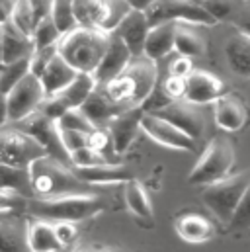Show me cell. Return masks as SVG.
<instances>
[{"mask_svg": "<svg viewBox=\"0 0 250 252\" xmlns=\"http://www.w3.org/2000/svg\"><path fill=\"white\" fill-rule=\"evenodd\" d=\"M156 80H158L156 61L145 55H139V57H133L118 76H114L112 80L100 86L112 102L129 110V108L143 106V102L156 88Z\"/></svg>", "mask_w": 250, "mask_h": 252, "instance_id": "cell-1", "label": "cell"}, {"mask_svg": "<svg viewBox=\"0 0 250 252\" xmlns=\"http://www.w3.org/2000/svg\"><path fill=\"white\" fill-rule=\"evenodd\" d=\"M108 41H110L108 32L76 26L74 30L61 35V39L57 41V53L74 70L94 72L104 57Z\"/></svg>", "mask_w": 250, "mask_h": 252, "instance_id": "cell-2", "label": "cell"}, {"mask_svg": "<svg viewBox=\"0 0 250 252\" xmlns=\"http://www.w3.org/2000/svg\"><path fill=\"white\" fill-rule=\"evenodd\" d=\"M28 209L41 219L47 221H72L80 223L86 219L96 217L104 211V201L92 191H76V193H62L55 197H43L35 201H28Z\"/></svg>", "mask_w": 250, "mask_h": 252, "instance_id": "cell-3", "label": "cell"}, {"mask_svg": "<svg viewBox=\"0 0 250 252\" xmlns=\"http://www.w3.org/2000/svg\"><path fill=\"white\" fill-rule=\"evenodd\" d=\"M28 174H30L31 193L39 199L55 197L62 193L88 191V184L78 180L66 162H61L49 155L35 158L28 166Z\"/></svg>", "mask_w": 250, "mask_h": 252, "instance_id": "cell-4", "label": "cell"}, {"mask_svg": "<svg viewBox=\"0 0 250 252\" xmlns=\"http://www.w3.org/2000/svg\"><path fill=\"white\" fill-rule=\"evenodd\" d=\"M233 164H235L233 143L227 137H215L205 145L188 180L189 184H195V186H209L229 176L233 170Z\"/></svg>", "mask_w": 250, "mask_h": 252, "instance_id": "cell-5", "label": "cell"}, {"mask_svg": "<svg viewBox=\"0 0 250 252\" xmlns=\"http://www.w3.org/2000/svg\"><path fill=\"white\" fill-rule=\"evenodd\" d=\"M250 182V172L243 174H229L209 186H205L201 199L205 203L207 209H211V213L221 221V223H229L245 189Z\"/></svg>", "mask_w": 250, "mask_h": 252, "instance_id": "cell-6", "label": "cell"}, {"mask_svg": "<svg viewBox=\"0 0 250 252\" xmlns=\"http://www.w3.org/2000/svg\"><path fill=\"white\" fill-rule=\"evenodd\" d=\"M72 10L78 26L112 33L131 6L125 0H72Z\"/></svg>", "mask_w": 250, "mask_h": 252, "instance_id": "cell-7", "label": "cell"}, {"mask_svg": "<svg viewBox=\"0 0 250 252\" xmlns=\"http://www.w3.org/2000/svg\"><path fill=\"white\" fill-rule=\"evenodd\" d=\"M45 155V149L22 127H0V164L28 168L35 158Z\"/></svg>", "mask_w": 250, "mask_h": 252, "instance_id": "cell-8", "label": "cell"}, {"mask_svg": "<svg viewBox=\"0 0 250 252\" xmlns=\"http://www.w3.org/2000/svg\"><path fill=\"white\" fill-rule=\"evenodd\" d=\"M149 26L162 22H182L191 26H215L217 22L199 6L189 0H155L145 10Z\"/></svg>", "mask_w": 250, "mask_h": 252, "instance_id": "cell-9", "label": "cell"}, {"mask_svg": "<svg viewBox=\"0 0 250 252\" xmlns=\"http://www.w3.org/2000/svg\"><path fill=\"white\" fill-rule=\"evenodd\" d=\"M45 90L41 86V80L33 74H26L8 94H6V104H8V120L10 122H22L33 112L41 108L45 102Z\"/></svg>", "mask_w": 250, "mask_h": 252, "instance_id": "cell-10", "label": "cell"}, {"mask_svg": "<svg viewBox=\"0 0 250 252\" xmlns=\"http://www.w3.org/2000/svg\"><path fill=\"white\" fill-rule=\"evenodd\" d=\"M151 114V112H149ZM158 118L170 122L172 126H176L180 131H184L188 137H191L193 141L199 139L205 131V118L203 112L199 110V106L188 102L186 98L180 100H170L168 104H164L160 110L153 112Z\"/></svg>", "mask_w": 250, "mask_h": 252, "instance_id": "cell-11", "label": "cell"}, {"mask_svg": "<svg viewBox=\"0 0 250 252\" xmlns=\"http://www.w3.org/2000/svg\"><path fill=\"white\" fill-rule=\"evenodd\" d=\"M20 127L30 133L43 149L49 157L61 160V162H66L68 164V153L64 151L61 143V137H59V129H57V122H53L51 118H47L45 114H41L39 110L33 112L31 116H28L26 120L18 122Z\"/></svg>", "mask_w": 250, "mask_h": 252, "instance_id": "cell-12", "label": "cell"}, {"mask_svg": "<svg viewBox=\"0 0 250 252\" xmlns=\"http://www.w3.org/2000/svg\"><path fill=\"white\" fill-rule=\"evenodd\" d=\"M139 129L149 139H153L155 143H158L160 147L176 149V151H193L195 141L191 137H188L186 133L180 131L176 126H172L170 122L158 118L156 114L143 112L141 122H139Z\"/></svg>", "mask_w": 250, "mask_h": 252, "instance_id": "cell-13", "label": "cell"}, {"mask_svg": "<svg viewBox=\"0 0 250 252\" xmlns=\"http://www.w3.org/2000/svg\"><path fill=\"white\" fill-rule=\"evenodd\" d=\"M221 94H225V84L215 74L193 68L186 76V98L188 102L201 106V104H213Z\"/></svg>", "mask_w": 250, "mask_h": 252, "instance_id": "cell-14", "label": "cell"}, {"mask_svg": "<svg viewBox=\"0 0 250 252\" xmlns=\"http://www.w3.org/2000/svg\"><path fill=\"white\" fill-rule=\"evenodd\" d=\"M213 116L219 129L235 133L249 122V108L239 94H221L213 102Z\"/></svg>", "mask_w": 250, "mask_h": 252, "instance_id": "cell-15", "label": "cell"}, {"mask_svg": "<svg viewBox=\"0 0 250 252\" xmlns=\"http://www.w3.org/2000/svg\"><path fill=\"white\" fill-rule=\"evenodd\" d=\"M149 22H147V16L143 10H129L127 16L118 24V28L112 32L114 35H118L125 45L129 47L131 55L133 57H139L143 55V45H145V39H147V33H149Z\"/></svg>", "mask_w": 250, "mask_h": 252, "instance_id": "cell-16", "label": "cell"}, {"mask_svg": "<svg viewBox=\"0 0 250 252\" xmlns=\"http://www.w3.org/2000/svg\"><path fill=\"white\" fill-rule=\"evenodd\" d=\"M131 59H133V55H131L129 47L125 45L118 35L110 33V41H108V47L104 51V57H102V61H100V64L96 66V70L92 74L96 76L98 84H106L108 80L118 76L125 66L129 64Z\"/></svg>", "mask_w": 250, "mask_h": 252, "instance_id": "cell-17", "label": "cell"}, {"mask_svg": "<svg viewBox=\"0 0 250 252\" xmlns=\"http://www.w3.org/2000/svg\"><path fill=\"white\" fill-rule=\"evenodd\" d=\"M143 108L137 106V108H129L122 112L120 116H116L110 124H108V131H110V137H112V143H114V151L116 155H124L125 151L131 147L137 131L139 129V122H141V116H143Z\"/></svg>", "mask_w": 250, "mask_h": 252, "instance_id": "cell-18", "label": "cell"}, {"mask_svg": "<svg viewBox=\"0 0 250 252\" xmlns=\"http://www.w3.org/2000/svg\"><path fill=\"white\" fill-rule=\"evenodd\" d=\"M78 180L84 184H127L129 180H135V174L129 166L120 162H104L96 166H86V168H72Z\"/></svg>", "mask_w": 250, "mask_h": 252, "instance_id": "cell-19", "label": "cell"}, {"mask_svg": "<svg viewBox=\"0 0 250 252\" xmlns=\"http://www.w3.org/2000/svg\"><path fill=\"white\" fill-rule=\"evenodd\" d=\"M80 110H82V114L90 120V124L94 127L108 126L116 116H120L122 112H125V108L118 106L116 102H112V100L104 94V90H102L100 84H98V86L94 88V92L84 100V104L80 106Z\"/></svg>", "mask_w": 250, "mask_h": 252, "instance_id": "cell-20", "label": "cell"}, {"mask_svg": "<svg viewBox=\"0 0 250 252\" xmlns=\"http://www.w3.org/2000/svg\"><path fill=\"white\" fill-rule=\"evenodd\" d=\"M178 22H162L155 24L149 28L145 45H143V55L158 61L174 51V32H176Z\"/></svg>", "mask_w": 250, "mask_h": 252, "instance_id": "cell-21", "label": "cell"}, {"mask_svg": "<svg viewBox=\"0 0 250 252\" xmlns=\"http://www.w3.org/2000/svg\"><path fill=\"white\" fill-rule=\"evenodd\" d=\"M174 229H176V235L182 241L189 243V245L207 243L215 235L213 223L207 217L199 215V213H182V215H178L176 221H174Z\"/></svg>", "mask_w": 250, "mask_h": 252, "instance_id": "cell-22", "label": "cell"}, {"mask_svg": "<svg viewBox=\"0 0 250 252\" xmlns=\"http://www.w3.org/2000/svg\"><path fill=\"white\" fill-rule=\"evenodd\" d=\"M2 30V63H12L24 57H30L33 53V41L30 35L22 33L10 20L0 24Z\"/></svg>", "mask_w": 250, "mask_h": 252, "instance_id": "cell-23", "label": "cell"}, {"mask_svg": "<svg viewBox=\"0 0 250 252\" xmlns=\"http://www.w3.org/2000/svg\"><path fill=\"white\" fill-rule=\"evenodd\" d=\"M76 72L78 70H74L59 53H55L49 59V63L45 66L43 74L39 76L41 86L45 90V96L49 98V96H55L57 92H61L66 84H70V80L76 76Z\"/></svg>", "mask_w": 250, "mask_h": 252, "instance_id": "cell-24", "label": "cell"}, {"mask_svg": "<svg viewBox=\"0 0 250 252\" xmlns=\"http://www.w3.org/2000/svg\"><path fill=\"white\" fill-rule=\"evenodd\" d=\"M28 247L30 252H59L62 249L57 241L53 221L35 217L28 223Z\"/></svg>", "mask_w": 250, "mask_h": 252, "instance_id": "cell-25", "label": "cell"}, {"mask_svg": "<svg viewBox=\"0 0 250 252\" xmlns=\"http://www.w3.org/2000/svg\"><path fill=\"white\" fill-rule=\"evenodd\" d=\"M96 86H98V80L92 72H76V76L70 80V84H66L55 96L68 110L70 108H80L84 104V100L94 92Z\"/></svg>", "mask_w": 250, "mask_h": 252, "instance_id": "cell-26", "label": "cell"}, {"mask_svg": "<svg viewBox=\"0 0 250 252\" xmlns=\"http://www.w3.org/2000/svg\"><path fill=\"white\" fill-rule=\"evenodd\" d=\"M225 57L229 68L243 78H250V37L245 33L233 35L225 43Z\"/></svg>", "mask_w": 250, "mask_h": 252, "instance_id": "cell-27", "label": "cell"}, {"mask_svg": "<svg viewBox=\"0 0 250 252\" xmlns=\"http://www.w3.org/2000/svg\"><path fill=\"white\" fill-rule=\"evenodd\" d=\"M0 252H30L28 225L20 219L0 221Z\"/></svg>", "mask_w": 250, "mask_h": 252, "instance_id": "cell-28", "label": "cell"}, {"mask_svg": "<svg viewBox=\"0 0 250 252\" xmlns=\"http://www.w3.org/2000/svg\"><path fill=\"white\" fill-rule=\"evenodd\" d=\"M174 51L184 57H199L205 53V41L203 37L191 28V24H176L174 32Z\"/></svg>", "mask_w": 250, "mask_h": 252, "instance_id": "cell-29", "label": "cell"}, {"mask_svg": "<svg viewBox=\"0 0 250 252\" xmlns=\"http://www.w3.org/2000/svg\"><path fill=\"white\" fill-rule=\"evenodd\" d=\"M125 203L133 215L139 219H153V203L149 191L137 180H129L125 184Z\"/></svg>", "mask_w": 250, "mask_h": 252, "instance_id": "cell-30", "label": "cell"}, {"mask_svg": "<svg viewBox=\"0 0 250 252\" xmlns=\"http://www.w3.org/2000/svg\"><path fill=\"white\" fill-rule=\"evenodd\" d=\"M0 189H14V191H20L22 195H30L31 186H30L28 168L0 164Z\"/></svg>", "mask_w": 250, "mask_h": 252, "instance_id": "cell-31", "label": "cell"}, {"mask_svg": "<svg viewBox=\"0 0 250 252\" xmlns=\"http://www.w3.org/2000/svg\"><path fill=\"white\" fill-rule=\"evenodd\" d=\"M61 39V32L57 30V26L53 24L51 16H43L41 20H37L33 32H31V41H33V49H47V47H55L57 41Z\"/></svg>", "mask_w": 250, "mask_h": 252, "instance_id": "cell-32", "label": "cell"}, {"mask_svg": "<svg viewBox=\"0 0 250 252\" xmlns=\"http://www.w3.org/2000/svg\"><path fill=\"white\" fill-rule=\"evenodd\" d=\"M28 72H30V57L0 64V92L6 96Z\"/></svg>", "mask_w": 250, "mask_h": 252, "instance_id": "cell-33", "label": "cell"}, {"mask_svg": "<svg viewBox=\"0 0 250 252\" xmlns=\"http://www.w3.org/2000/svg\"><path fill=\"white\" fill-rule=\"evenodd\" d=\"M49 16L53 24L57 26V30L61 32V35L78 26L74 18V10H72V0H51Z\"/></svg>", "mask_w": 250, "mask_h": 252, "instance_id": "cell-34", "label": "cell"}, {"mask_svg": "<svg viewBox=\"0 0 250 252\" xmlns=\"http://www.w3.org/2000/svg\"><path fill=\"white\" fill-rule=\"evenodd\" d=\"M86 147L94 149L96 153H100L102 157H106L110 162H114V158H118L108 127H94L92 131H88L86 133Z\"/></svg>", "mask_w": 250, "mask_h": 252, "instance_id": "cell-35", "label": "cell"}, {"mask_svg": "<svg viewBox=\"0 0 250 252\" xmlns=\"http://www.w3.org/2000/svg\"><path fill=\"white\" fill-rule=\"evenodd\" d=\"M10 22L22 33L31 37V32H33L37 20H35V14H33V8H31L30 0H16V4L12 8V14H10Z\"/></svg>", "mask_w": 250, "mask_h": 252, "instance_id": "cell-36", "label": "cell"}, {"mask_svg": "<svg viewBox=\"0 0 250 252\" xmlns=\"http://www.w3.org/2000/svg\"><path fill=\"white\" fill-rule=\"evenodd\" d=\"M227 227L231 231L250 229V182L243 193V197H241V201H239V205H237V209H235V213H233V217H231V221L227 223Z\"/></svg>", "mask_w": 250, "mask_h": 252, "instance_id": "cell-37", "label": "cell"}, {"mask_svg": "<svg viewBox=\"0 0 250 252\" xmlns=\"http://www.w3.org/2000/svg\"><path fill=\"white\" fill-rule=\"evenodd\" d=\"M57 126L62 129H70V131H82V133H88L92 131L94 126L90 124V120L82 114L80 108H70L62 114L61 118L57 120Z\"/></svg>", "mask_w": 250, "mask_h": 252, "instance_id": "cell-38", "label": "cell"}, {"mask_svg": "<svg viewBox=\"0 0 250 252\" xmlns=\"http://www.w3.org/2000/svg\"><path fill=\"white\" fill-rule=\"evenodd\" d=\"M104 162H110V160L90 147H82L68 155V164H72V168H86V166H96Z\"/></svg>", "mask_w": 250, "mask_h": 252, "instance_id": "cell-39", "label": "cell"}, {"mask_svg": "<svg viewBox=\"0 0 250 252\" xmlns=\"http://www.w3.org/2000/svg\"><path fill=\"white\" fill-rule=\"evenodd\" d=\"M201 8L215 22H223L235 14V0H205L201 4Z\"/></svg>", "mask_w": 250, "mask_h": 252, "instance_id": "cell-40", "label": "cell"}, {"mask_svg": "<svg viewBox=\"0 0 250 252\" xmlns=\"http://www.w3.org/2000/svg\"><path fill=\"white\" fill-rule=\"evenodd\" d=\"M28 209V199L20 191L14 189H0V213L6 211H24Z\"/></svg>", "mask_w": 250, "mask_h": 252, "instance_id": "cell-41", "label": "cell"}, {"mask_svg": "<svg viewBox=\"0 0 250 252\" xmlns=\"http://www.w3.org/2000/svg\"><path fill=\"white\" fill-rule=\"evenodd\" d=\"M160 90H162V94H164L168 100H180V98H184V94H186V78L168 74V76L164 78Z\"/></svg>", "mask_w": 250, "mask_h": 252, "instance_id": "cell-42", "label": "cell"}, {"mask_svg": "<svg viewBox=\"0 0 250 252\" xmlns=\"http://www.w3.org/2000/svg\"><path fill=\"white\" fill-rule=\"evenodd\" d=\"M59 129V137H61V143L64 147V151L70 155L72 151H78L82 147H86V133L82 131H70V129H62L57 126Z\"/></svg>", "mask_w": 250, "mask_h": 252, "instance_id": "cell-43", "label": "cell"}, {"mask_svg": "<svg viewBox=\"0 0 250 252\" xmlns=\"http://www.w3.org/2000/svg\"><path fill=\"white\" fill-rule=\"evenodd\" d=\"M53 227H55V235H57V241L61 243V247H68L76 241L78 237V229H76V223L72 221H53Z\"/></svg>", "mask_w": 250, "mask_h": 252, "instance_id": "cell-44", "label": "cell"}, {"mask_svg": "<svg viewBox=\"0 0 250 252\" xmlns=\"http://www.w3.org/2000/svg\"><path fill=\"white\" fill-rule=\"evenodd\" d=\"M193 70V63H191V57H184V55H178L168 68V74H174V76H182L186 78L188 74Z\"/></svg>", "mask_w": 250, "mask_h": 252, "instance_id": "cell-45", "label": "cell"}, {"mask_svg": "<svg viewBox=\"0 0 250 252\" xmlns=\"http://www.w3.org/2000/svg\"><path fill=\"white\" fill-rule=\"evenodd\" d=\"M233 24L239 28V33H245L250 37V10H243L241 14H237Z\"/></svg>", "mask_w": 250, "mask_h": 252, "instance_id": "cell-46", "label": "cell"}, {"mask_svg": "<svg viewBox=\"0 0 250 252\" xmlns=\"http://www.w3.org/2000/svg\"><path fill=\"white\" fill-rule=\"evenodd\" d=\"M31 8H33V14H35V20H41L43 16L49 14V8H51V0H30Z\"/></svg>", "mask_w": 250, "mask_h": 252, "instance_id": "cell-47", "label": "cell"}, {"mask_svg": "<svg viewBox=\"0 0 250 252\" xmlns=\"http://www.w3.org/2000/svg\"><path fill=\"white\" fill-rule=\"evenodd\" d=\"M14 4H16V0H0V24H4V22L10 20V14H12Z\"/></svg>", "mask_w": 250, "mask_h": 252, "instance_id": "cell-48", "label": "cell"}, {"mask_svg": "<svg viewBox=\"0 0 250 252\" xmlns=\"http://www.w3.org/2000/svg\"><path fill=\"white\" fill-rule=\"evenodd\" d=\"M8 104H6V96L0 92V127H4L8 124Z\"/></svg>", "mask_w": 250, "mask_h": 252, "instance_id": "cell-49", "label": "cell"}, {"mask_svg": "<svg viewBox=\"0 0 250 252\" xmlns=\"http://www.w3.org/2000/svg\"><path fill=\"white\" fill-rule=\"evenodd\" d=\"M133 10H145L151 2H155V0H125Z\"/></svg>", "mask_w": 250, "mask_h": 252, "instance_id": "cell-50", "label": "cell"}, {"mask_svg": "<svg viewBox=\"0 0 250 252\" xmlns=\"http://www.w3.org/2000/svg\"><path fill=\"white\" fill-rule=\"evenodd\" d=\"M0 63H2V30H0Z\"/></svg>", "mask_w": 250, "mask_h": 252, "instance_id": "cell-51", "label": "cell"}, {"mask_svg": "<svg viewBox=\"0 0 250 252\" xmlns=\"http://www.w3.org/2000/svg\"><path fill=\"white\" fill-rule=\"evenodd\" d=\"M96 252H120V251H114V249H100V251Z\"/></svg>", "mask_w": 250, "mask_h": 252, "instance_id": "cell-52", "label": "cell"}, {"mask_svg": "<svg viewBox=\"0 0 250 252\" xmlns=\"http://www.w3.org/2000/svg\"><path fill=\"white\" fill-rule=\"evenodd\" d=\"M189 2H193V4H199V6H201V4L205 2V0H189Z\"/></svg>", "mask_w": 250, "mask_h": 252, "instance_id": "cell-53", "label": "cell"}, {"mask_svg": "<svg viewBox=\"0 0 250 252\" xmlns=\"http://www.w3.org/2000/svg\"><path fill=\"white\" fill-rule=\"evenodd\" d=\"M76 252H90V251H86V249H78Z\"/></svg>", "mask_w": 250, "mask_h": 252, "instance_id": "cell-54", "label": "cell"}]
</instances>
